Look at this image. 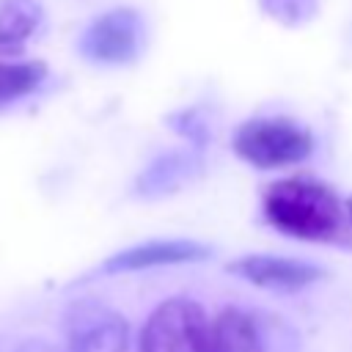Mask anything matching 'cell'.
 Segmentation results:
<instances>
[{
  "label": "cell",
  "mask_w": 352,
  "mask_h": 352,
  "mask_svg": "<svg viewBox=\"0 0 352 352\" xmlns=\"http://www.w3.org/2000/svg\"><path fill=\"white\" fill-rule=\"evenodd\" d=\"M143 47V19L135 8L99 14L80 36V52L94 63H132Z\"/></svg>",
  "instance_id": "277c9868"
},
{
  "label": "cell",
  "mask_w": 352,
  "mask_h": 352,
  "mask_svg": "<svg viewBox=\"0 0 352 352\" xmlns=\"http://www.w3.org/2000/svg\"><path fill=\"white\" fill-rule=\"evenodd\" d=\"M344 212H346V220L352 223V195H349V198L344 201Z\"/></svg>",
  "instance_id": "4fadbf2b"
},
{
  "label": "cell",
  "mask_w": 352,
  "mask_h": 352,
  "mask_svg": "<svg viewBox=\"0 0 352 352\" xmlns=\"http://www.w3.org/2000/svg\"><path fill=\"white\" fill-rule=\"evenodd\" d=\"M258 6L283 25H302L316 14L319 0H258Z\"/></svg>",
  "instance_id": "7c38bea8"
},
{
  "label": "cell",
  "mask_w": 352,
  "mask_h": 352,
  "mask_svg": "<svg viewBox=\"0 0 352 352\" xmlns=\"http://www.w3.org/2000/svg\"><path fill=\"white\" fill-rule=\"evenodd\" d=\"M140 352H214V319L187 297L165 300L143 324Z\"/></svg>",
  "instance_id": "3957f363"
},
{
  "label": "cell",
  "mask_w": 352,
  "mask_h": 352,
  "mask_svg": "<svg viewBox=\"0 0 352 352\" xmlns=\"http://www.w3.org/2000/svg\"><path fill=\"white\" fill-rule=\"evenodd\" d=\"M228 272L245 278L253 286L261 289H275V292H297L311 283H316L324 272L316 264L300 261V258H286V256H242L228 264Z\"/></svg>",
  "instance_id": "8992f818"
},
{
  "label": "cell",
  "mask_w": 352,
  "mask_h": 352,
  "mask_svg": "<svg viewBox=\"0 0 352 352\" xmlns=\"http://www.w3.org/2000/svg\"><path fill=\"white\" fill-rule=\"evenodd\" d=\"M126 319L94 300H80L66 311L69 352H126Z\"/></svg>",
  "instance_id": "5b68a950"
},
{
  "label": "cell",
  "mask_w": 352,
  "mask_h": 352,
  "mask_svg": "<svg viewBox=\"0 0 352 352\" xmlns=\"http://www.w3.org/2000/svg\"><path fill=\"white\" fill-rule=\"evenodd\" d=\"M212 250L192 239H151L143 245H132L121 253H113L102 272H138L151 267H170V264H192L209 258Z\"/></svg>",
  "instance_id": "52a82bcc"
},
{
  "label": "cell",
  "mask_w": 352,
  "mask_h": 352,
  "mask_svg": "<svg viewBox=\"0 0 352 352\" xmlns=\"http://www.w3.org/2000/svg\"><path fill=\"white\" fill-rule=\"evenodd\" d=\"M41 16L36 0H0V58L19 55L25 38L41 25Z\"/></svg>",
  "instance_id": "ba28073f"
},
{
  "label": "cell",
  "mask_w": 352,
  "mask_h": 352,
  "mask_svg": "<svg viewBox=\"0 0 352 352\" xmlns=\"http://www.w3.org/2000/svg\"><path fill=\"white\" fill-rule=\"evenodd\" d=\"M198 173V160L184 151H168L160 154L138 179V190L143 195H162L179 190L190 176Z\"/></svg>",
  "instance_id": "9c48e42d"
},
{
  "label": "cell",
  "mask_w": 352,
  "mask_h": 352,
  "mask_svg": "<svg viewBox=\"0 0 352 352\" xmlns=\"http://www.w3.org/2000/svg\"><path fill=\"white\" fill-rule=\"evenodd\" d=\"M214 352H264L253 319L239 308H226L214 319Z\"/></svg>",
  "instance_id": "30bf717a"
},
{
  "label": "cell",
  "mask_w": 352,
  "mask_h": 352,
  "mask_svg": "<svg viewBox=\"0 0 352 352\" xmlns=\"http://www.w3.org/2000/svg\"><path fill=\"white\" fill-rule=\"evenodd\" d=\"M44 77V60H0V107L33 94Z\"/></svg>",
  "instance_id": "8fae6325"
},
{
  "label": "cell",
  "mask_w": 352,
  "mask_h": 352,
  "mask_svg": "<svg viewBox=\"0 0 352 352\" xmlns=\"http://www.w3.org/2000/svg\"><path fill=\"white\" fill-rule=\"evenodd\" d=\"M231 146L242 162L258 170H275L308 160L314 151V135L308 126L292 118L261 116L239 124Z\"/></svg>",
  "instance_id": "7a4b0ae2"
},
{
  "label": "cell",
  "mask_w": 352,
  "mask_h": 352,
  "mask_svg": "<svg viewBox=\"0 0 352 352\" xmlns=\"http://www.w3.org/2000/svg\"><path fill=\"white\" fill-rule=\"evenodd\" d=\"M261 212L280 234L308 242L338 239L346 226L344 201L330 184L311 176L272 182L261 195Z\"/></svg>",
  "instance_id": "6da1fadb"
}]
</instances>
